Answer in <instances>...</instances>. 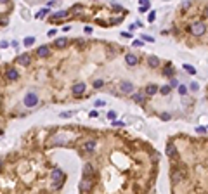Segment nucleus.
I'll use <instances>...</instances> for the list:
<instances>
[{"label":"nucleus","mask_w":208,"mask_h":194,"mask_svg":"<svg viewBox=\"0 0 208 194\" xmlns=\"http://www.w3.org/2000/svg\"><path fill=\"white\" fill-rule=\"evenodd\" d=\"M182 177H184V173H182V172H179V170L172 172V180H174V182H181V180H182Z\"/></svg>","instance_id":"nucleus-15"},{"label":"nucleus","mask_w":208,"mask_h":194,"mask_svg":"<svg viewBox=\"0 0 208 194\" xmlns=\"http://www.w3.org/2000/svg\"><path fill=\"white\" fill-rule=\"evenodd\" d=\"M85 33H92V28H90V26H85Z\"/></svg>","instance_id":"nucleus-37"},{"label":"nucleus","mask_w":208,"mask_h":194,"mask_svg":"<svg viewBox=\"0 0 208 194\" xmlns=\"http://www.w3.org/2000/svg\"><path fill=\"white\" fill-rule=\"evenodd\" d=\"M94 173H95L94 167H92L90 163H87V165L83 167V177H85V179H89V177H94Z\"/></svg>","instance_id":"nucleus-6"},{"label":"nucleus","mask_w":208,"mask_h":194,"mask_svg":"<svg viewBox=\"0 0 208 194\" xmlns=\"http://www.w3.org/2000/svg\"><path fill=\"white\" fill-rule=\"evenodd\" d=\"M205 29H207V24H205V23H201V21L193 23V24H191V28H189V31H191L194 36H201V35L205 33Z\"/></svg>","instance_id":"nucleus-1"},{"label":"nucleus","mask_w":208,"mask_h":194,"mask_svg":"<svg viewBox=\"0 0 208 194\" xmlns=\"http://www.w3.org/2000/svg\"><path fill=\"white\" fill-rule=\"evenodd\" d=\"M148 64H149L151 68H158V66H160V59L154 57V56H151V57H148Z\"/></svg>","instance_id":"nucleus-14"},{"label":"nucleus","mask_w":208,"mask_h":194,"mask_svg":"<svg viewBox=\"0 0 208 194\" xmlns=\"http://www.w3.org/2000/svg\"><path fill=\"white\" fill-rule=\"evenodd\" d=\"M56 31H57V29H49V36H54V35H56Z\"/></svg>","instance_id":"nucleus-35"},{"label":"nucleus","mask_w":208,"mask_h":194,"mask_svg":"<svg viewBox=\"0 0 208 194\" xmlns=\"http://www.w3.org/2000/svg\"><path fill=\"white\" fill-rule=\"evenodd\" d=\"M49 54H50V49L47 45H42V47L36 49V56L38 57H49Z\"/></svg>","instance_id":"nucleus-5"},{"label":"nucleus","mask_w":208,"mask_h":194,"mask_svg":"<svg viewBox=\"0 0 208 194\" xmlns=\"http://www.w3.org/2000/svg\"><path fill=\"white\" fill-rule=\"evenodd\" d=\"M142 38H144V40H148V42H153V36H148V35H142Z\"/></svg>","instance_id":"nucleus-33"},{"label":"nucleus","mask_w":208,"mask_h":194,"mask_svg":"<svg viewBox=\"0 0 208 194\" xmlns=\"http://www.w3.org/2000/svg\"><path fill=\"white\" fill-rule=\"evenodd\" d=\"M95 149V141H89V142H85V146H83V151L85 153H92Z\"/></svg>","instance_id":"nucleus-13"},{"label":"nucleus","mask_w":208,"mask_h":194,"mask_svg":"<svg viewBox=\"0 0 208 194\" xmlns=\"http://www.w3.org/2000/svg\"><path fill=\"white\" fill-rule=\"evenodd\" d=\"M31 43H35V36H26L24 38V45H31Z\"/></svg>","instance_id":"nucleus-22"},{"label":"nucleus","mask_w":208,"mask_h":194,"mask_svg":"<svg viewBox=\"0 0 208 194\" xmlns=\"http://www.w3.org/2000/svg\"><path fill=\"white\" fill-rule=\"evenodd\" d=\"M179 85H181V83L177 82V78H172V82H170V88H172V87H179Z\"/></svg>","instance_id":"nucleus-27"},{"label":"nucleus","mask_w":208,"mask_h":194,"mask_svg":"<svg viewBox=\"0 0 208 194\" xmlns=\"http://www.w3.org/2000/svg\"><path fill=\"white\" fill-rule=\"evenodd\" d=\"M66 16H68V10H59V12L54 14L52 19H62V17H66Z\"/></svg>","instance_id":"nucleus-18"},{"label":"nucleus","mask_w":208,"mask_h":194,"mask_svg":"<svg viewBox=\"0 0 208 194\" xmlns=\"http://www.w3.org/2000/svg\"><path fill=\"white\" fill-rule=\"evenodd\" d=\"M156 92H158V87H156V85H153V83H151V85H148V87H146V90H144V94H146V95H154Z\"/></svg>","instance_id":"nucleus-12"},{"label":"nucleus","mask_w":208,"mask_h":194,"mask_svg":"<svg viewBox=\"0 0 208 194\" xmlns=\"http://www.w3.org/2000/svg\"><path fill=\"white\" fill-rule=\"evenodd\" d=\"M175 153H177L175 146H174V144H168V146H167V154H168V156H175Z\"/></svg>","instance_id":"nucleus-17"},{"label":"nucleus","mask_w":208,"mask_h":194,"mask_svg":"<svg viewBox=\"0 0 208 194\" xmlns=\"http://www.w3.org/2000/svg\"><path fill=\"white\" fill-rule=\"evenodd\" d=\"M132 99H134L135 102H142V101H144V94H134Z\"/></svg>","instance_id":"nucleus-19"},{"label":"nucleus","mask_w":208,"mask_h":194,"mask_svg":"<svg viewBox=\"0 0 208 194\" xmlns=\"http://www.w3.org/2000/svg\"><path fill=\"white\" fill-rule=\"evenodd\" d=\"M85 88H87L85 83H76V85L73 87V94H75V95H82V94L85 92Z\"/></svg>","instance_id":"nucleus-8"},{"label":"nucleus","mask_w":208,"mask_h":194,"mask_svg":"<svg viewBox=\"0 0 208 194\" xmlns=\"http://www.w3.org/2000/svg\"><path fill=\"white\" fill-rule=\"evenodd\" d=\"M125 61H127L128 66H135V64L139 62V59H137L134 54H127V56H125Z\"/></svg>","instance_id":"nucleus-10"},{"label":"nucleus","mask_w":208,"mask_h":194,"mask_svg":"<svg viewBox=\"0 0 208 194\" xmlns=\"http://www.w3.org/2000/svg\"><path fill=\"white\" fill-rule=\"evenodd\" d=\"M160 92H161L163 95H167V94L170 92V85H165V87H161V88H160Z\"/></svg>","instance_id":"nucleus-23"},{"label":"nucleus","mask_w":208,"mask_h":194,"mask_svg":"<svg viewBox=\"0 0 208 194\" xmlns=\"http://www.w3.org/2000/svg\"><path fill=\"white\" fill-rule=\"evenodd\" d=\"M161 120H163V121H168V120H170V114H168V113H163V114H161Z\"/></svg>","instance_id":"nucleus-29"},{"label":"nucleus","mask_w":208,"mask_h":194,"mask_svg":"<svg viewBox=\"0 0 208 194\" xmlns=\"http://www.w3.org/2000/svg\"><path fill=\"white\" fill-rule=\"evenodd\" d=\"M186 92H187V87H186V85H179V94H181V95H184Z\"/></svg>","instance_id":"nucleus-25"},{"label":"nucleus","mask_w":208,"mask_h":194,"mask_svg":"<svg viewBox=\"0 0 208 194\" xmlns=\"http://www.w3.org/2000/svg\"><path fill=\"white\" fill-rule=\"evenodd\" d=\"M24 106L26 108H33V106H36L38 104V97H36V94H33V92H28L26 95H24Z\"/></svg>","instance_id":"nucleus-2"},{"label":"nucleus","mask_w":208,"mask_h":194,"mask_svg":"<svg viewBox=\"0 0 208 194\" xmlns=\"http://www.w3.org/2000/svg\"><path fill=\"white\" fill-rule=\"evenodd\" d=\"M174 71H175V69H174V68L168 64V66H165V69H163V75H165V76H172V78H174Z\"/></svg>","instance_id":"nucleus-16"},{"label":"nucleus","mask_w":208,"mask_h":194,"mask_svg":"<svg viewBox=\"0 0 208 194\" xmlns=\"http://www.w3.org/2000/svg\"><path fill=\"white\" fill-rule=\"evenodd\" d=\"M198 132H200V134H205V132H207V128H203V127H198Z\"/></svg>","instance_id":"nucleus-36"},{"label":"nucleus","mask_w":208,"mask_h":194,"mask_svg":"<svg viewBox=\"0 0 208 194\" xmlns=\"http://www.w3.org/2000/svg\"><path fill=\"white\" fill-rule=\"evenodd\" d=\"M113 125H115V127H125L123 121H113Z\"/></svg>","instance_id":"nucleus-31"},{"label":"nucleus","mask_w":208,"mask_h":194,"mask_svg":"<svg viewBox=\"0 0 208 194\" xmlns=\"http://www.w3.org/2000/svg\"><path fill=\"white\" fill-rule=\"evenodd\" d=\"M120 90L123 94H132L134 92V83L132 82H122L120 83Z\"/></svg>","instance_id":"nucleus-4"},{"label":"nucleus","mask_w":208,"mask_h":194,"mask_svg":"<svg viewBox=\"0 0 208 194\" xmlns=\"http://www.w3.org/2000/svg\"><path fill=\"white\" fill-rule=\"evenodd\" d=\"M50 177H52V180H56V184H54V187L57 189V187H61V182H62V179H64V175H62V172L59 170V168H56V170H52V173H50Z\"/></svg>","instance_id":"nucleus-3"},{"label":"nucleus","mask_w":208,"mask_h":194,"mask_svg":"<svg viewBox=\"0 0 208 194\" xmlns=\"http://www.w3.org/2000/svg\"><path fill=\"white\" fill-rule=\"evenodd\" d=\"M102 85H104V82H102V80H95V82H94V88H101Z\"/></svg>","instance_id":"nucleus-24"},{"label":"nucleus","mask_w":208,"mask_h":194,"mask_svg":"<svg viewBox=\"0 0 208 194\" xmlns=\"http://www.w3.org/2000/svg\"><path fill=\"white\" fill-rule=\"evenodd\" d=\"M189 7H191V2H184L182 3V9H189Z\"/></svg>","instance_id":"nucleus-32"},{"label":"nucleus","mask_w":208,"mask_h":194,"mask_svg":"<svg viewBox=\"0 0 208 194\" xmlns=\"http://www.w3.org/2000/svg\"><path fill=\"white\" fill-rule=\"evenodd\" d=\"M90 187H92V182L83 177V180L80 182V191H82V193H87V191H90Z\"/></svg>","instance_id":"nucleus-7"},{"label":"nucleus","mask_w":208,"mask_h":194,"mask_svg":"<svg viewBox=\"0 0 208 194\" xmlns=\"http://www.w3.org/2000/svg\"><path fill=\"white\" fill-rule=\"evenodd\" d=\"M0 167H2V160H0Z\"/></svg>","instance_id":"nucleus-39"},{"label":"nucleus","mask_w":208,"mask_h":194,"mask_svg":"<svg viewBox=\"0 0 208 194\" xmlns=\"http://www.w3.org/2000/svg\"><path fill=\"white\" fill-rule=\"evenodd\" d=\"M5 76H7V80H9V82H14V80H17L19 73H17L16 69H9V71L5 73Z\"/></svg>","instance_id":"nucleus-11"},{"label":"nucleus","mask_w":208,"mask_h":194,"mask_svg":"<svg viewBox=\"0 0 208 194\" xmlns=\"http://www.w3.org/2000/svg\"><path fill=\"white\" fill-rule=\"evenodd\" d=\"M66 42H68L66 38H57V40H56V45H57V47H64Z\"/></svg>","instance_id":"nucleus-21"},{"label":"nucleus","mask_w":208,"mask_h":194,"mask_svg":"<svg viewBox=\"0 0 208 194\" xmlns=\"http://www.w3.org/2000/svg\"><path fill=\"white\" fill-rule=\"evenodd\" d=\"M191 85V90H198V83L196 82H193V83H189Z\"/></svg>","instance_id":"nucleus-30"},{"label":"nucleus","mask_w":208,"mask_h":194,"mask_svg":"<svg viewBox=\"0 0 208 194\" xmlns=\"http://www.w3.org/2000/svg\"><path fill=\"white\" fill-rule=\"evenodd\" d=\"M134 45H135V47H141V45H142V42H141V40H134Z\"/></svg>","instance_id":"nucleus-34"},{"label":"nucleus","mask_w":208,"mask_h":194,"mask_svg":"<svg viewBox=\"0 0 208 194\" xmlns=\"http://www.w3.org/2000/svg\"><path fill=\"white\" fill-rule=\"evenodd\" d=\"M108 118H109V120H115V118H116V111H109V113H108Z\"/></svg>","instance_id":"nucleus-28"},{"label":"nucleus","mask_w":208,"mask_h":194,"mask_svg":"<svg viewBox=\"0 0 208 194\" xmlns=\"http://www.w3.org/2000/svg\"><path fill=\"white\" fill-rule=\"evenodd\" d=\"M148 19H149V23H153V21L156 19V12H154V10H153V12H149V17H148Z\"/></svg>","instance_id":"nucleus-26"},{"label":"nucleus","mask_w":208,"mask_h":194,"mask_svg":"<svg viewBox=\"0 0 208 194\" xmlns=\"http://www.w3.org/2000/svg\"><path fill=\"white\" fill-rule=\"evenodd\" d=\"M205 16H207V17H208V7H207V9H205Z\"/></svg>","instance_id":"nucleus-38"},{"label":"nucleus","mask_w":208,"mask_h":194,"mask_svg":"<svg viewBox=\"0 0 208 194\" xmlns=\"http://www.w3.org/2000/svg\"><path fill=\"white\" fill-rule=\"evenodd\" d=\"M184 69H186V71H187L189 75H194V73H196V69H194V68H193L191 64H184Z\"/></svg>","instance_id":"nucleus-20"},{"label":"nucleus","mask_w":208,"mask_h":194,"mask_svg":"<svg viewBox=\"0 0 208 194\" xmlns=\"http://www.w3.org/2000/svg\"><path fill=\"white\" fill-rule=\"evenodd\" d=\"M17 62H19L21 66H28V64L31 62V59H30V56H28V54H23V56H19V57H17Z\"/></svg>","instance_id":"nucleus-9"}]
</instances>
